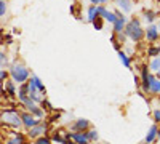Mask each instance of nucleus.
I'll list each match as a JSON object with an SVG mask.
<instances>
[{"label":"nucleus","mask_w":160,"mask_h":144,"mask_svg":"<svg viewBox=\"0 0 160 144\" xmlns=\"http://www.w3.org/2000/svg\"><path fill=\"white\" fill-rule=\"evenodd\" d=\"M71 128H72V132H88L91 128V123L87 119H75V122L72 123Z\"/></svg>","instance_id":"nucleus-11"},{"label":"nucleus","mask_w":160,"mask_h":144,"mask_svg":"<svg viewBox=\"0 0 160 144\" xmlns=\"http://www.w3.org/2000/svg\"><path fill=\"white\" fill-rule=\"evenodd\" d=\"M127 37L130 38L131 42H135V43H139L142 38H146V29H142V26H141V21L138 18H131L127 26H125V31Z\"/></svg>","instance_id":"nucleus-1"},{"label":"nucleus","mask_w":160,"mask_h":144,"mask_svg":"<svg viewBox=\"0 0 160 144\" xmlns=\"http://www.w3.org/2000/svg\"><path fill=\"white\" fill-rule=\"evenodd\" d=\"M158 38H160L158 26H155V24H149V26H148V29H146V40L151 42V43H154V42L158 40Z\"/></svg>","instance_id":"nucleus-9"},{"label":"nucleus","mask_w":160,"mask_h":144,"mask_svg":"<svg viewBox=\"0 0 160 144\" xmlns=\"http://www.w3.org/2000/svg\"><path fill=\"white\" fill-rule=\"evenodd\" d=\"M152 119H154L155 123H160V109H155L152 112Z\"/></svg>","instance_id":"nucleus-29"},{"label":"nucleus","mask_w":160,"mask_h":144,"mask_svg":"<svg viewBox=\"0 0 160 144\" xmlns=\"http://www.w3.org/2000/svg\"><path fill=\"white\" fill-rule=\"evenodd\" d=\"M117 53H118V58H120V61H122L123 66H125V67H130V66H131V58L125 53L123 50H118Z\"/></svg>","instance_id":"nucleus-19"},{"label":"nucleus","mask_w":160,"mask_h":144,"mask_svg":"<svg viewBox=\"0 0 160 144\" xmlns=\"http://www.w3.org/2000/svg\"><path fill=\"white\" fill-rule=\"evenodd\" d=\"M26 85H28V93H29V98L32 99V101H35V102H42L43 101V93L38 90V87L35 85V82L32 80V77L29 78L28 82H26Z\"/></svg>","instance_id":"nucleus-5"},{"label":"nucleus","mask_w":160,"mask_h":144,"mask_svg":"<svg viewBox=\"0 0 160 144\" xmlns=\"http://www.w3.org/2000/svg\"><path fill=\"white\" fill-rule=\"evenodd\" d=\"M11 40H13L11 35H5V37H3V42H5L7 45H10V43H11Z\"/></svg>","instance_id":"nucleus-32"},{"label":"nucleus","mask_w":160,"mask_h":144,"mask_svg":"<svg viewBox=\"0 0 160 144\" xmlns=\"http://www.w3.org/2000/svg\"><path fill=\"white\" fill-rule=\"evenodd\" d=\"M91 5H99V0H90Z\"/></svg>","instance_id":"nucleus-33"},{"label":"nucleus","mask_w":160,"mask_h":144,"mask_svg":"<svg viewBox=\"0 0 160 144\" xmlns=\"http://www.w3.org/2000/svg\"><path fill=\"white\" fill-rule=\"evenodd\" d=\"M72 139L78 144H90L87 132H72Z\"/></svg>","instance_id":"nucleus-13"},{"label":"nucleus","mask_w":160,"mask_h":144,"mask_svg":"<svg viewBox=\"0 0 160 144\" xmlns=\"http://www.w3.org/2000/svg\"><path fill=\"white\" fill-rule=\"evenodd\" d=\"M157 139H158V141H160V128H158V138H157Z\"/></svg>","instance_id":"nucleus-35"},{"label":"nucleus","mask_w":160,"mask_h":144,"mask_svg":"<svg viewBox=\"0 0 160 144\" xmlns=\"http://www.w3.org/2000/svg\"><path fill=\"white\" fill-rule=\"evenodd\" d=\"M40 106H42V107H43L45 111H53V106H51V104H50V102H48L47 99H43L42 102H40Z\"/></svg>","instance_id":"nucleus-30"},{"label":"nucleus","mask_w":160,"mask_h":144,"mask_svg":"<svg viewBox=\"0 0 160 144\" xmlns=\"http://www.w3.org/2000/svg\"><path fill=\"white\" fill-rule=\"evenodd\" d=\"M7 15V2L5 0H0V16H5Z\"/></svg>","instance_id":"nucleus-28"},{"label":"nucleus","mask_w":160,"mask_h":144,"mask_svg":"<svg viewBox=\"0 0 160 144\" xmlns=\"http://www.w3.org/2000/svg\"><path fill=\"white\" fill-rule=\"evenodd\" d=\"M98 16H99V15H98V5H90L88 10H87V21L93 24Z\"/></svg>","instance_id":"nucleus-15"},{"label":"nucleus","mask_w":160,"mask_h":144,"mask_svg":"<svg viewBox=\"0 0 160 144\" xmlns=\"http://www.w3.org/2000/svg\"><path fill=\"white\" fill-rule=\"evenodd\" d=\"M157 138H158V127H157V123H154V125L149 128V133L146 135L144 142H146V144H154Z\"/></svg>","instance_id":"nucleus-12"},{"label":"nucleus","mask_w":160,"mask_h":144,"mask_svg":"<svg viewBox=\"0 0 160 144\" xmlns=\"http://www.w3.org/2000/svg\"><path fill=\"white\" fill-rule=\"evenodd\" d=\"M7 78H8V72H7V69H0V80H2V83L7 82Z\"/></svg>","instance_id":"nucleus-31"},{"label":"nucleus","mask_w":160,"mask_h":144,"mask_svg":"<svg viewBox=\"0 0 160 144\" xmlns=\"http://www.w3.org/2000/svg\"><path fill=\"white\" fill-rule=\"evenodd\" d=\"M157 77H158V78H160V71H158V72H157Z\"/></svg>","instance_id":"nucleus-36"},{"label":"nucleus","mask_w":160,"mask_h":144,"mask_svg":"<svg viewBox=\"0 0 160 144\" xmlns=\"http://www.w3.org/2000/svg\"><path fill=\"white\" fill-rule=\"evenodd\" d=\"M102 21H104V18H101V16H98V18L95 19L93 26H95V29H96V31H101V29H102Z\"/></svg>","instance_id":"nucleus-27"},{"label":"nucleus","mask_w":160,"mask_h":144,"mask_svg":"<svg viewBox=\"0 0 160 144\" xmlns=\"http://www.w3.org/2000/svg\"><path fill=\"white\" fill-rule=\"evenodd\" d=\"M158 106H160V102H158Z\"/></svg>","instance_id":"nucleus-38"},{"label":"nucleus","mask_w":160,"mask_h":144,"mask_svg":"<svg viewBox=\"0 0 160 144\" xmlns=\"http://www.w3.org/2000/svg\"><path fill=\"white\" fill-rule=\"evenodd\" d=\"M11 138L7 139L5 144H24L26 142V136L22 133H10Z\"/></svg>","instance_id":"nucleus-16"},{"label":"nucleus","mask_w":160,"mask_h":144,"mask_svg":"<svg viewBox=\"0 0 160 144\" xmlns=\"http://www.w3.org/2000/svg\"><path fill=\"white\" fill-rule=\"evenodd\" d=\"M87 135H88V139H90V142H96L98 141V132H96V130L95 128H90L88 130V132H87Z\"/></svg>","instance_id":"nucleus-23"},{"label":"nucleus","mask_w":160,"mask_h":144,"mask_svg":"<svg viewBox=\"0 0 160 144\" xmlns=\"http://www.w3.org/2000/svg\"><path fill=\"white\" fill-rule=\"evenodd\" d=\"M149 69H151L152 72H155V74L160 71V56L151 59V62H149Z\"/></svg>","instance_id":"nucleus-20"},{"label":"nucleus","mask_w":160,"mask_h":144,"mask_svg":"<svg viewBox=\"0 0 160 144\" xmlns=\"http://www.w3.org/2000/svg\"><path fill=\"white\" fill-rule=\"evenodd\" d=\"M114 3L125 13H130L133 10V0H114Z\"/></svg>","instance_id":"nucleus-14"},{"label":"nucleus","mask_w":160,"mask_h":144,"mask_svg":"<svg viewBox=\"0 0 160 144\" xmlns=\"http://www.w3.org/2000/svg\"><path fill=\"white\" fill-rule=\"evenodd\" d=\"M21 119H22V127H24L26 130H31L32 127H35L40 120H42V119H37L32 112L26 111V109L21 112Z\"/></svg>","instance_id":"nucleus-6"},{"label":"nucleus","mask_w":160,"mask_h":144,"mask_svg":"<svg viewBox=\"0 0 160 144\" xmlns=\"http://www.w3.org/2000/svg\"><path fill=\"white\" fill-rule=\"evenodd\" d=\"M31 77H32V80L35 82V85L38 87V90H40V91H42V93H47V88H45V85H43V82H42V80H40V78H38L37 75H34V74H32Z\"/></svg>","instance_id":"nucleus-22"},{"label":"nucleus","mask_w":160,"mask_h":144,"mask_svg":"<svg viewBox=\"0 0 160 144\" xmlns=\"http://www.w3.org/2000/svg\"><path fill=\"white\" fill-rule=\"evenodd\" d=\"M151 93L160 95V78L154 74H151Z\"/></svg>","instance_id":"nucleus-17"},{"label":"nucleus","mask_w":160,"mask_h":144,"mask_svg":"<svg viewBox=\"0 0 160 144\" xmlns=\"http://www.w3.org/2000/svg\"><path fill=\"white\" fill-rule=\"evenodd\" d=\"M10 77H11L18 85H21V83H26V82L31 78V72H29V69L26 67L24 64L15 62V64L10 67Z\"/></svg>","instance_id":"nucleus-3"},{"label":"nucleus","mask_w":160,"mask_h":144,"mask_svg":"<svg viewBox=\"0 0 160 144\" xmlns=\"http://www.w3.org/2000/svg\"><path fill=\"white\" fill-rule=\"evenodd\" d=\"M53 141H51V138L48 136V135H45V136H40V138H37L35 139V144H51Z\"/></svg>","instance_id":"nucleus-24"},{"label":"nucleus","mask_w":160,"mask_h":144,"mask_svg":"<svg viewBox=\"0 0 160 144\" xmlns=\"http://www.w3.org/2000/svg\"><path fill=\"white\" fill-rule=\"evenodd\" d=\"M109 0H99V5H104V3H108Z\"/></svg>","instance_id":"nucleus-34"},{"label":"nucleus","mask_w":160,"mask_h":144,"mask_svg":"<svg viewBox=\"0 0 160 144\" xmlns=\"http://www.w3.org/2000/svg\"><path fill=\"white\" fill-rule=\"evenodd\" d=\"M142 16H144V21L148 24H154L155 19H157V11H154V10H144Z\"/></svg>","instance_id":"nucleus-18"},{"label":"nucleus","mask_w":160,"mask_h":144,"mask_svg":"<svg viewBox=\"0 0 160 144\" xmlns=\"http://www.w3.org/2000/svg\"><path fill=\"white\" fill-rule=\"evenodd\" d=\"M16 82L13 80H7V82H3L2 83V95H3V98L8 95V98H16L18 96V88H16Z\"/></svg>","instance_id":"nucleus-7"},{"label":"nucleus","mask_w":160,"mask_h":144,"mask_svg":"<svg viewBox=\"0 0 160 144\" xmlns=\"http://www.w3.org/2000/svg\"><path fill=\"white\" fill-rule=\"evenodd\" d=\"M2 123L10 127V128H21L22 127V119H21V114L16 107H8L2 111Z\"/></svg>","instance_id":"nucleus-2"},{"label":"nucleus","mask_w":160,"mask_h":144,"mask_svg":"<svg viewBox=\"0 0 160 144\" xmlns=\"http://www.w3.org/2000/svg\"><path fill=\"white\" fill-rule=\"evenodd\" d=\"M148 56H151V58L160 56V45H151L148 48Z\"/></svg>","instance_id":"nucleus-21"},{"label":"nucleus","mask_w":160,"mask_h":144,"mask_svg":"<svg viewBox=\"0 0 160 144\" xmlns=\"http://www.w3.org/2000/svg\"><path fill=\"white\" fill-rule=\"evenodd\" d=\"M24 144H26V142H24Z\"/></svg>","instance_id":"nucleus-39"},{"label":"nucleus","mask_w":160,"mask_h":144,"mask_svg":"<svg viewBox=\"0 0 160 144\" xmlns=\"http://www.w3.org/2000/svg\"><path fill=\"white\" fill-rule=\"evenodd\" d=\"M51 141H55V142H61V144H64V136H61V133H58V132H55V135H51Z\"/></svg>","instance_id":"nucleus-26"},{"label":"nucleus","mask_w":160,"mask_h":144,"mask_svg":"<svg viewBox=\"0 0 160 144\" xmlns=\"http://www.w3.org/2000/svg\"><path fill=\"white\" fill-rule=\"evenodd\" d=\"M21 107H24L26 111H29V112H32L37 119H43L45 117V109L42 107V106H37V102L35 101H29V102H26L24 106H21Z\"/></svg>","instance_id":"nucleus-8"},{"label":"nucleus","mask_w":160,"mask_h":144,"mask_svg":"<svg viewBox=\"0 0 160 144\" xmlns=\"http://www.w3.org/2000/svg\"><path fill=\"white\" fill-rule=\"evenodd\" d=\"M45 135H48V120H40L35 127H32L31 130H28V136L29 139H37V138H40V136H45Z\"/></svg>","instance_id":"nucleus-4"},{"label":"nucleus","mask_w":160,"mask_h":144,"mask_svg":"<svg viewBox=\"0 0 160 144\" xmlns=\"http://www.w3.org/2000/svg\"><path fill=\"white\" fill-rule=\"evenodd\" d=\"M157 26H158V31H160V21H158V24H157Z\"/></svg>","instance_id":"nucleus-37"},{"label":"nucleus","mask_w":160,"mask_h":144,"mask_svg":"<svg viewBox=\"0 0 160 144\" xmlns=\"http://www.w3.org/2000/svg\"><path fill=\"white\" fill-rule=\"evenodd\" d=\"M0 64H2V69L8 67V58H7V53L3 50H2V53H0Z\"/></svg>","instance_id":"nucleus-25"},{"label":"nucleus","mask_w":160,"mask_h":144,"mask_svg":"<svg viewBox=\"0 0 160 144\" xmlns=\"http://www.w3.org/2000/svg\"><path fill=\"white\" fill-rule=\"evenodd\" d=\"M115 13H117L118 19L112 24V26H114V31H112V32H114V34H120V32L125 31V26H127L128 21H127V18H125V15H123L122 11H115Z\"/></svg>","instance_id":"nucleus-10"}]
</instances>
